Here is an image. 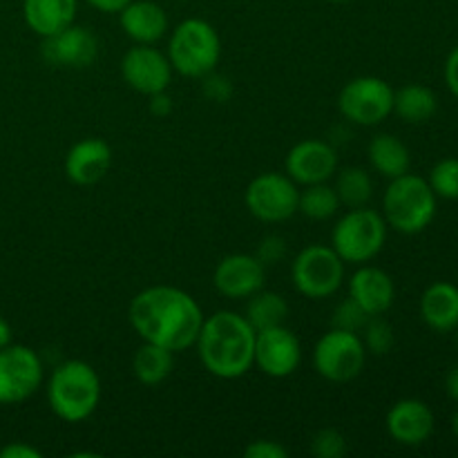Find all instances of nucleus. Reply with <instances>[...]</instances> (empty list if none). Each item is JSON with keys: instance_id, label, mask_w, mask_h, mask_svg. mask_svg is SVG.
Segmentation results:
<instances>
[{"instance_id": "obj_10", "label": "nucleus", "mask_w": 458, "mask_h": 458, "mask_svg": "<svg viewBox=\"0 0 458 458\" xmlns=\"http://www.w3.org/2000/svg\"><path fill=\"white\" fill-rule=\"evenodd\" d=\"M45 367L38 353L27 344L0 349V405H21L40 389Z\"/></svg>"}, {"instance_id": "obj_22", "label": "nucleus", "mask_w": 458, "mask_h": 458, "mask_svg": "<svg viewBox=\"0 0 458 458\" xmlns=\"http://www.w3.org/2000/svg\"><path fill=\"white\" fill-rule=\"evenodd\" d=\"M79 0H22V18L40 38L58 34L76 18Z\"/></svg>"}, {"instance_id": "obj_14", "label": "nucleus", "mask_w": 458, "mask_h": 458, "mask_svg": "<svg viewBox=\"0 0 458 458\" xmlns=\"http://www.w3.org/2000/svg\"><path fill=\"white\" fill-rule=\"evenodd\" d=\"M40 56L47 65L63 70H83L89 67L98 56V38L89 27L72 22L58 34L43 38Z\"/></svg>"}, {"instance_id": "obj_12", "label": "nucleus", "mask_w": 458, "mask_h": 458, "mask_svg": "<svg viewBox=\"0 0 458 458\" xmlns=\"http://www.w3.org/2000/svg\"><path fill=\"white\" fill-rule=\"evenodd\" d=\"M302 362L298 335L284 325L255 331L253 365L271 378H289Z\"/></svg>"}, {"instance_id": "obj_27", "label": "nucleus", "mask_w": 458, "mask_h": 458, "mask_svg": "<svg viewBox=\"0 0 458 458\" xmlns=\"http://www.w3.org/2000/svg\"><path fill=\"white\" fill-rule=\"evenodd\" d=\"M335 195H338L340 206L347 208H362L374 197V182L371 174L365 168H349L340 170L338 179H335Z\"/></svg>"}, {"instance_id": "obj_2", "label": "nucleus", "mask_w": 458, "mask_h": 458, "mask_svg": "<svg viewBox=\"0 0 458 458\" xmlns=\"http://www.w3.org/2000/svg\"><path fill=\"white\" fill-rule=\"evenodd\" d=\"M195 347L210 376L237 380L253 367L255 329L240 313L217 311L204 318Z\"/></svg>"}, {"instance_id": "obj_37", "label": "nucleus", "mask_w": 458, "mask_h": 458, "mask_svg": "<svg viewBox=\"0 0 458 458\" xmlns=\"http://www.w3.org/2000/svg\"><path fill=\"white\" fill-rule=\"evenodd\" d=\"M443 76H445V85L452 94L458 98V45L447 56L445 67H443Z\"/></svg>"}, {"instance_id": "obj_28", "label": "nucleus", "mask_w": 458, "mask_h": 458, "mask_svg": "<svg viewBox=\"0 0 458 458\" xmlns=\"http://www.w3.org/2000/svg\"><path fill=\"white\" fill-rule=\"evenodd\" d=\"M340 208V199L335 195V188L329 183H311V186H304V191L300 192V204L298 210L309 219H316V222H325L331 219Z\"/></svg>"}, {"instance_id": "obj_34", "label": "nucleus", "mask_w": 458, "mask_h": 458, "mask_svg": "<svg viewBox=\"0 0 458 458\" xmlns=\"http://www.w3.org/2000/svg\"><path fill=\"white\" fill-rule=\"evenodd\" d=\"M284 253H286V242L277 235H268L259 242V249L255 258L267 267V264H276L277 259L284 258Z\"/></svg>"}, {"instance_id": "obj_44", "label": "nucleus", "mask_w": 458, "mask_h": 458, "mask_svg": "<svg viewBox=\"0 0 458 458\" xmlns=\"http://www.w3.org/2000/svg\"><path fill=\"white\" fill-rule=\"evenodd\" d=\"M456 340H458V327H456Z\"/></svg>"}, {"instance_id": "obj_19", "label": "nucleus", "mask_w": 458, "mask_h": 458, "mask_svg": "<svg viewBox=\"0 0 458 458\" xmlns=\"http://www.w3.org/2000/svg\"><path fill=\"white\" fill-rule=\"evenodd\" d=\"M112 150L103 139L89 137L74 143L65 157V174L76 186H94L107 174Z\"/></svg>"}, {"instance_id": "obj_4", "label": "nucleus", "mask_w": 458, "mask_h": 458, "mask_svg": "<svg viewBox=\"0 0 458 458\" xmlns=\"http://www.w3.org/2000/svg\"><path fill=\"white\" fill-rule=\"evenodd\" d=\"M437 201L428 179L405 173L389 179L383 195V217L392 231L403 235H419L432 226L437 217Z\"/></svg>"}, {"instance_id": "obj_41", "label": "nucleus", "mask_w": 458, "mask_h": 458, "mask_svg": "<svg viewBox=\"0 0 458 458\" xmlns=\"http://www.w3.org/2000/svg\"><path fill=\"white\" fill-rule=\"evenodd\" d=\"M7 344H12V327L0 316V349L7 347Z\"/></svg>"}, {"instance_id": "obj_29", "label": "nucleus", "mask_w": 458, "mask_h": 458, "mask_svg": "<svg viewBox=\"0 0 458 458\" xmlns=\"http://www.w3.org/2000/svg\"><path fill=\"white\" fill-rule=\"evenodd\" d=\"M362 344H365L367 353L371 356H387L396 344V335H394V327L380 316H371L367 325L360 331Z\"/></svg>"}, {"instance_id": "obj_17", "label": "nucleus", "mask_w": 458, "mask_h": 458, "mask_svg": "<svg viewBox=\"0 0 458 458\" xmlns=\"http://www.w3.org/2000/svg\"><path fill=\"white\" fill-rule=\"evenodd\" d=\"M432 407L419 398H403L387 411V432L398 445L419 447L434 434Z\"/></svg>"}, {"instance_id": "obj_3", "label": "nucleus", "mask_w": 458, "mask_h": 458, "mask_svg": "<svg viewBox=\"0 0 458 458\" xmlns=\"http://www.w3.org/2000/svg\"><path fill=\"white\" fill-rule=\"evenodd\" d=\"M101 378L85 360H65L52 371L47 401L54 414L65 423H83L101 403Z\"/></svg>"}, {"instance_id": "obj_8", "label": "nucleus", "mask_w": 458, "mask_h": 458, "mask_svg": "<svg viewBox=\"0 0 458 458\" xmlns=\"http://www.w3.org/2000/svg\"><path fill=\"white\" fill-rule=\"evenodd\" d=\"M367 349L353 331L331 329L313 347V369L329 383H349L365 369Z\"/></svg>"}, {"instance_id": "obj_30", "label": "nucleus", "mask_w": 458, "mask_h": 458, "mask_svg": "<svg viewBox=\"0 0 458 458\" xmlns=\"http://www.w3.org/2000/svg\"><path fill=\"white\" fill-rule=\"evenodd\" d=\"M428 183L432 186L434 195L441 197V199H458V159L450 157V159H443L429 170Z\"/></svg>"}, {"instance_id": "obj_20", "label": "nucleus", "mask_w": 458, "mask_h": 458, "mask_svg": "<svg viewBox=\"0 0 458 458\" xmlns=\"http://www.w3.org/2000/svg\"><path fill=\"white\" fill-rule=\"evenodd\" d=\"M121 30L139 45H155L168 31V16L164 7L152 0H130L119 12Z\"/></svg>"}, {"instance_id": "obj_38", "label": "nucleus", "mask_w": 458, "mask_h": 458, "mask_svg": "<svg viewBox=\"0 0 458 458\" xmlns=\"http://www.w3.org/2000/svg\"><path fill=\"white\" fill-rule=\"evenodd\" d=\"M148 98H150V112L155 116H159V119H164V116H168L173 112V98L165 92H157Z\"/></svg>"}, {"instance_id": "obj_15", "label": "nucleus", "mask_w": 458, "mask_h": 458, "mask_svg": "<svg viewBox=\"0 0 458 458\" xmlns=\"http://www.w3.org/2000/svg\"><path fill=\"white\" fill-rule=\"evenodd\" d=\"M338 170V152L331 143L320 139H304L295 143L286 155V174L298 186L325 183Z\"/></svg>"}, {"instance_id": "obj_21", "label": "nucleus", "mask_w": 458, "mask_h": 458, "mask_svg": "<svg viewBox=\"0 0 458 458\" xmlns=\"http://www.w3.org/2000/svg\"><path fill=\"white\" fill-rule=\"evenodd\" d=\"M420 318L437 334H450L458 327V286L452 282H434L420 295Z\"/></svg>"}, {"instance_id": "obj_32", "label": "nucleus", "mask_w": 458, "mask_h": 458, "mask_svg": "<svg viewBox=\"0 0 458 458\" xmlns=\"http://www.w3.org/2000/svg\"><path fill=\"white\" fill-rule=\"evenodd\" d=\"M349 452L347 438L338 429H320L311 438V454L316 458H344Z\"/></svg>"}, {"instance_id": "obj_16", "label": "nucleus", "mask_w": 458, "mask_h": 458, "mask_svg": "<svg viewBox=\"0 0 458 458\" xmlns=\"http://www.w3.org/2000/svg\"><path fill=\"white\" fill-rule=\"evenodd\" d=\"M267 267L255 255L233 253L226 255L215 268V289L228 300H249L250 295L264 289Z\"/></svg>"}, {"instance_id": "obj_1", "label": "nucleus", "mask_w": 458, "mask_h": 458, "mask_svg": "<svg viewBox=\"0 0 458 458\" xmlns=\"http://www.w3.org/2000/svg\"><path fill=\"white\" fill-rule=\"evenodd\" d=\"M128 318L143 343L159 344L174 353L191 349L204 325V311L197 300L168 284L150 286L134 295Z\"/></svg>"}, {"instance_id": "obj_25", "label": "nucleus", "mask_w": 458, "mask_h": 458, "mask_svg": "<svg viewBox=\"0 0 458 458\" xmlns=\"http://www.w3.org/2000/svg\"><path fill=\"white\" fill-rule=\"evenodd\" d=\"M174 369V352L159 344L143 343L132 358V374L146 387L164 383Z\"/></svg>"}, {"instance_id": "obj_7", "label": "nucleus", "mask_w": 458, "mask_h": 458, "mask_svg": "<svg viewBox=\"0 0 458 458\" xmlns=\"http://www.w3.org/2000/svg\"><path fill=\"white\" fill-rule=\"evenodd\" d=\"M295 291L309 300L331 298L344 282V262L331 246L311 244L291 264Z\"/></svg>"}, {"instance_id": "obj_36", "label": "nucleus", "mask_w": 458, "mask_h": 458, "mask_svg": "<svg viewBox=\"0 0 458 458\" xmlns=\"http://www.w3.org/2000/svg\"><path fill=\"white\" fill-rule=\"evenodd\" d=\"M0 458H43V452L36 450L30 443H9L0 450Z\"/></svg>"}, {"instance_id": "obj_39", "label": "nucleus", "mask_w": 458, "mask_h": 458, "mask_svg": "<svg viewBox=\"0 0 458 458\" xmlns=\"http://www.w3.org/2000/svg\"><path fill=\"white\" fill-rule=\"evenodd\" d=\"M89 4H92L94 9H98V12H106V13H119L121 9L125 7V4L130 3V0H88Z\"/></svg>"}, {"instance_id": "obj_24", "label": "nucleus", "mask_w": 458, "mask_h": 458, "mask_svg": "<svg viewBox=\"0 0 458 458\" xmlns=\"http://www.w3.org/2000/svg\"><path fill=\"white\" fill-rule=\"evenodd\" d=\"M438 110V98L432 88L420 83H407L394 89V112L405 123L419 125L432 119Z\"/></svg>"}, {"instance_id": "obj_6", "label": "nucleus", "mask_w": 458, "mask_h": 458, "mask_svg": "<svg viewBox=\"0 0 458 458\" xmlns=\"http://www.w3.org/2000/svg\"><path fill=\"white\" fill-rule=\"evenodd\" d=\"M387 231V222L378 210H371L367 206L349 208L331 231V249L343 258L344 264L360 267V264L371 262L383 250Z\"/></svg>"}, {"instance_id": "obj_18", "label": "nucleus", "mask_w": 458, "mask_h": 458, "mask_svg": "<svg viewBox=\"0 0 458 458\" xmlns=\"http://www.w3.org/2000/svg\"><path fill=\"white\" fill-rule=\"evenodd\" d=\"M349 298L356 300L367 316H383L396 300V286L387 271L360 264L349 277Z\"/></svg>"}, {"instance_id": "obj_5", "label": "nucleus", "mask_w": 458, "mask_h": 458, "mask_svg": "<svg viewBox=\"0 0 458 458\" xmlns=\"http://www.w3.org/2000/svg\"><path fill=\"white\" fill-rule=\"evenodd\" d=\"M222 56V38L208 21L188 18L174 27L168 40V61L188 79H204L215 72Z\"/></svg>"}, {"instance_id": "obj_33", "label": "nucleus", "mask_w": 458, "mask_h": 458, "mask_svg": "<svg viewBox=\"0 0 458 458\" xmlns=\"http://www.w3.org/2000/svg\"><path fill=\"white\" fill-rule=\"evenodd\" d=\"M204 94L210 98V101L226 103L233 94L231 81L215 74V72H210V74L204 76Z\"/></svg>"}, {"instance_id": "obj_31", "label": "nucleus", "mask_w": 458, "mask_h": 458, "mask_svg": "<svg viewBox=\"0 0 458 458\" xmlns=\"http://www.w3.org/2000/svg\"><path fill=\"white\" fill-rule=\"evenodd\" d=\"M371 316H367L362 311L360 304L352 298H344L338 307L334 309V316H331V325L334 329H343V331H353V334H360L362 327L367 325Z\"/></svg>"}, {"instance_id": "obj_42", "label": "nucleus", "mask_w": 458, "mask_h": 458, "mask_svg": "<svg viewBox=\"0 0 458 458\" xmlns=\"http://www.w3.org/2000/svg\"><path fill=\"white\" fill-rule=\"evenodd\" d=\"M452 432H454V437L458 438V411L452 416Z\"/></svg>"}, {"instance_id": "obj_26", "label": "nucleus", "mask_w": 458, "mask_h": 458, "mask_svg": "<svg viewBox=\"0 0 458 458\" xmlns=\"http://www.w3.org/2000/svg\"><path fill=\"white\" fill-rule=\"evenodd\" d=\"M244 318L255 331L280 327L289 318V302L280 293H276V291L259 289L246 302Z\"/></svg>"}, {"instance_id": "obj_23", "label": "nucleus", "mask_w": 458, "mask_h": 458, "mask_svg": "<svg viewBox=\"0 0 458 458\" xmlns=\"http://www.w3.org/2000/svg\"><path fill=\"white\" fill-rule=\"evenodd\" d=\"M367 157H369L371 168L387 179H396L410 173V148L394 134H376L367 146Z\"/></svg>"}, {"instance_id": "obj_13", "label": "nucleus", "mask_w": 458, "mask_h": 458, "mask_svg": "<svg viewBox=\"0 0 458 458\" xmlns=\"http://www.w3.org/2000/svg\"><path fill=\"white\" fill-rule=\"evenodd\" d=\"M121 76L139 94L152 97L165 92L173 81V65L168 54L159 52L152 45H134L121 58Z\"/></svg>"}, {"instance_id": "obj_43", "label": "nucleus", "mask_w": 458, "mask_h": 458, "mask_svg": "<svg viewBox=\"0 0 458 458\" xmlns=\"http://www.w3.org/2000/svg\"><path fill=\"white\" fill-rule=\"evenodd\" d=\"M329 3H347V0H329Z\"/></svg>"}, {"instance_id": "obj_40", "label": "nucleus", "mask_w": 458, "mask_h": 458, "mask_svg": "<svg viewBox=\"0 0 458 458\" xmlns=\"http://www.w3.org/2000/svg\"><path fill=\"white\" fill-rule=\"evenodd\" d=\"M445 392H447V396L452 398V401L458 403V365L452 367L450 374H447V378H445Z\"/></svg>"}, {"instance_id": "obj_35", "label": "nucleus", "mask_w": 458, "mask_h": 458, "mask_svg": "<svg viewBox=\"0 0 458 458\" xmlns=\"http://www.w3.org/2000/svg\"><path fill=\"white\" fill-rule=\"evenodd\" d=\"M244 456L249 458H289V450L277 441H253L244 450Z\"/></svg>"}, {"instance_id": "obj_9", "label": "nucleus", "mask_w": 458, "mask_h": 458, "mask_svg": "<svg viewBox=\"0 0 458 458\" xmlns=\"http://www.w3.org/2000/svg\"><path fill=\"white\" fill-rule=\"evenodd\" d=\"M338 107L347 121L371 128L394 112V88L380 76H358L340 89Z\"/></svg>"}, {"instance_id": "obj_11", "label": "nucleus", "mask_w": 458, "mask_h": 458, "mask_svg": "<svg viewBox=\"0 0 458 458\" xmlns=\"http://www.w3.org/2000/svg\"><path fill=\"white\" fill-rule=\"evenodd\" d=\"M249 213L267 224H280L298 213V183L282 173H262L249 183L244 192Z\"/></svg>"}]
</instances>
